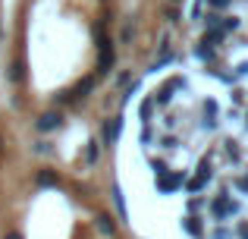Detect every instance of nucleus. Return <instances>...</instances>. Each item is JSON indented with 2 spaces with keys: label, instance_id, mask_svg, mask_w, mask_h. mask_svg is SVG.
I'll return each mask as SVG.
<instances>
[{
  "label": "nucleus",
  "instance_id": "1",
  "mask_svg": "<svg viewBox=\"0 0 248 239\" xmlns=\"http://www.w3.org/2000/svg\"><path fill=\"white\" fill-rule=\"evenodd\" d=\"M139 160L154 239H248V44L232 29L141 101Z\"/></svg>",
  "mask_w": 248,
  "mask_h": 239
}]
</instances>
